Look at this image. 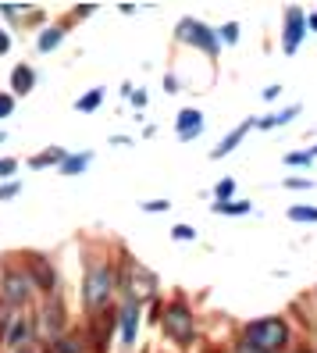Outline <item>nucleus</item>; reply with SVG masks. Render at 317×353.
Returning a JSON list of instances; mask_svg holds the SVG:
<instances>
[{
    "label": "nucleus",
    "instance_id": "nucleus-1",
    "mask_svg": "<svg viewBox=\"0 0 317 353\" xmlns=\"http://www.w3.org/2000/svg\"><path fill=\"white\" fill-rule=\"evenodd\" d=\"M289 343V328L278 318H267V321H253L246 328V346H253L257 353H278Z\"/></svg>",
    "mask_w": 317,
    "mask_h": 353
},
{
    "label": "nucleus",
    "instance_id": "nucleus-2",
    "mask_svg": "<svg viewBox=\"0 0 317 353\" xmlns=\"http://www.w3.org/2000/svg\"><path fill=\"white\" fill-rule=\"evenodd\" d=\"M111 282H114V275L108 272V268H93L90 272V279H86V289H82V300H86V307H103L108 303V296H111Z\"/></svg>",
    "mask_w": 317,
    "mask_h": 353
},
{
    "label": "nucleus",
    "instance_id": "nucleus-3",
    "mask_svg": "<svg viewBox=\"0 0 317 353\" xmlns=\"http://www.w3.org/2000/svg\"><path fill=\"white\" fill-rule=\"evenodd\" d=\"M164 328H167V336H172V339L189 343V339H193V314H189V310H185L182 303L167 307V314H164Z\"/></svg>",
    "mask_w": 317,
    "mask_h": 353
},
{
    "label": "nucleus",
    "instance_id": "nucleus-4",
    "mask_svg": "<svg viewBox=\"0 0 317 353\" xmlns=\"http://www.w3.org/2000/svg\"><path fill=\"white\" fill-rule=\"evenodd\" d=\"M178 36H182V39H189V43H196V47H203L207 54H218V39L210 36L203 26H196V22H182Z\"/></svg>",
    "mask_w": 317,
    "mask_h": 353
},
{
    "label": "nucleus",
    "instance_id": "nucleus-5",
    "mask_svg": "<svg viewBox=\"0 0 317 353\" xmlns=\"http://www.w3.org/2000/svg\"><path fill=\"white\" fill-rule=\"evenodd\" d=\"M29 279L25 275H8L4 279V300L11 303V307H22V303H29Z\"/></svg>",
    "mask_w": 317,
    "mask_h": 353
},
{
    "label": "nucleus",
    "instance_id": "nucleus-6",
    "mask_svg": "<svg viewBox=\"0 0 317 353\" xmlns=\"http://www.w3.org/2000/svg\"><path fill=\"white\" fill-rule=\"evenodd\" d=\"M29 339H32V321L18 314V318L11 321V328H8V339H4V343H8V346H18V350H22V346H25Z\"/></svg>",
    "mask_w": 317,
    "mask_h": 353
},
{
    "label": "nucleus",
    "instance_id": "nucleus-7",
    "mask_svg": "<svg viewBox=\"0 0 317 353\" xmlns=\"http://www.w3.org/2000/svg\"><path fill=\"white\" fill-rule=\"evenodd\" d=\"M132 296H136V300L154 296V275L143 272V268H132Z\"/></svg>",
    "mask_w": 317,
    "mask_h": 353
},
{
    "label": "nucleus",
    "instance_id": "nucleus-8",
    "mask_svg": "<svg viewBox=\"0 0 317 353\" xmlns=\"http://www.w3.org/2000/svg\"><path fill=\"white\" fill-rule=\"evenodd\" d=\"M32 275H36V282H39V289H50L57 285V275H54V268L43 261V257H32Z\"/></svg>",
    "mask_w": 317,
    "mask_h": 353
},
{
    "label": "nucleus",
    "instance_id": "nucleus-9",
    "mask_svg": "<svg viewBox=\"0 0 317 353\" xmlns=\"http://www.w3.org/2000/svg\"><path fill=\"white\" fill-rule=\"evenodd\" d=\"M32 82H36V72H32L29 65H18V68H14V75H11L14 93H29V90H32Z\"/></svg>",
    "mask_w": 317,
    "mask_h": 353
},
{
    "label": "nucleus",
    "instance_id": "nucleus-10",
    "mask_svg": "<svg viewBox=\"0 0 317 353\" xmlns=\"http://www.w3.org/2000/svg\"><path fill=\"white\" fill-rule=\"evenodd\" d=\"M300 36H303V18L292 11V14H289V29H285V50L300 47Z\"/></svg>",
    "mask_w": 317,
    "mask_h": 353
},
{
    "label": "nucleus",
    "instance_id": "nucleus-11",
    "mask_svg": "<svg viewBox=\"0 0 317 353\" xmlns=\"http://www.w3.org/2000/svg\"><path fill=\"white\" fill-rule=\"evenodd\" d=\"M136 318H139L136 307H125V310H121V339H125V343L136 339Z\"/></svg>",
    "mask_w": 317,
    "mask_h": 353
},
{
    "label": "nucleus",
    "instance_id": "nucleus-12",
    "mask_svg": "<svg viewBox=\"0 0 317 353\" xmlns=\"http://www.w3.org/2000/svg\"><path fill=\"white\" fill-rule=\"evenodd\" d=\"M196 129H200V114H196V111H182V118H178V136L189 139Z\"/></svg>",
    "mask_w": 317,
    "mask_h": 353
},
{
    "label": "nucleus",
    "instance_id": "nucleus-13",
    "mask_svg": "<svg viewBox=\"0 0 317 353\" xmlns=\"http://www.w3.org/2000/svg\"><path fill=\"white\" fill-rule=\"evenodd\" d=\"M86 164H90V154H75V157H65V161H61V172H65V175H79L82 168H86Z\"/></svg>",
    "mask_w": 317,
    "mask_h": 353
},
{
    "label": "nucleus",
    "instance_id": "nucleus-14",
    "mask_svg": "<svg viewBox=\"0 0 317 353\" xmlns=\"http://www.w3.org/2000/svg\"><path fill=\"white\" fill-rule=\"evenodd\" d=\"M61 325H65V318H61V307H47L43 310V332H61Z\"/></svg>",
    "mask_w": 317,
    "mask_h": 353
},
{
    "label": "nucleus",
    "instance_id": "nucleus-15",
    "mask_svg": "<svg viewBox=\"0 0 317 353\" xmlns=\"http://www.w3.org/2000/svg\"><path fill=\"white\" fill-rule=\"evenodd\" d=\"M61 36H65V29H47L43 36H39V50H50L61 43Z\"/></svg>",
    "mask_w": 317,
    "mask_h": 353
},
{
    "label": "nucleus",
    "instance_id": "nucleus-16",
    "mask_svg": "<svg viewBox=\"0 0 317 353\" xmlns=\"http://www.w3.org/2000/svg\"><path fill=\"white\" fill-rule=\"evenodd\" d=\"M54 161H65V154H61V150H47V154H36L29 164H32V168H43V164H54Z\"/></svg>",
    "mask_w": 317,
    "mask_h": 353
},
{
    "label": "nucleus",
    "instance_id": "nucleus-17",
    "mask_svg": "<svg viewBox=\"0 0 317 353\" xmlns=\"http://www.w3.org/2000/svg\"><path fill=\"white\" fill-rule=\"evenodd\" d=\"M96 103H100V90H93V93H86V97H82V100L75 103V108H79V111H93V108H96Z\"/></svg>",
    "mask_w": 317,
    "mask_h": 353
},
{
    "label": "nucleus",
    "instance_id": "nucleus-18",
    "mask_svg": "<svg viewBox=\"0 0 317 353\" xmlns=\"http://www.w3.org/2000/svg\"><path fill=\"white\" fill-rule=\"evenodd\" d=\"M296 221H317V211H310V207H292L289 211Z\"/></svg>",
    "mask_w": 317,
    "mask_h": 353
},
{
    "label": "nucleus",
    "instance_id": "nucleus-19",
    "mask_svg": "<svg viewBox=\"0 0 317 353\" xmlns=\"http://www.w3.org/2000/svg\"><path fill=\"white\" fill-rule=\"evenodd\" d=\"M239 139H243V129H239V132H232V136H228V139L221 143V147L214 150V157H221V154H228V150H232V147H236V143H239Z\"/></svg>",
    "mask_w": 317,
    "mask_h": 353
},
{
    "label": "nucleus",
    "instance_id": "nucleus-20",
    "mask_svg": "<svg viewBox=\"0 0 317 353\" xmlns=\"http://www.w3.org/2000/svg\"><path fill=\"white\" fill-rule=\"evenodd\" d=\"M11 321H14V318L8 314L4 307H0V339H8V325H11Z\"/></svg>",
    "mask_w": 317,
    "mask_h": 353
},
{
    "label": "nucleus",
    "instance_id": "nucleus-21",
    "mask_svg": "<svg viewBox=\"0 0 317 353\" xmlns=\"http://www.w3.org/2000/svg\"><path fill=\"white\" fill-rule=\"evenodd\" d=\"M11 108H14V100H11L8 93H0V118H8V114H11Z\"/></svg>",
    "mask_w": 317,
    "mask_h": 353
},
{
    "label": "nucleus",
    "instance_id": "nucleus-22",
    "mask_svg": "<svg viewBox=\"0 0 317 353\" xmlns=\"http://www.w3.org/2000/svg\"><path fill=\"white\" fill-rule=\"evenodd\" d=\"M14 168H18V164H14L11 157H4V161H0V179H8V175H14Z\"/></svg>",
    "mask_w": 317,
    "mask_h": 353
},
{
    "label": "nucleus",
    "instance_id": "nucleus-23",
    "mask_svg": "<svg viewBox=\"0 0 317 353\" xmlns=\"http://www.w3.org/2000/svg\"><path fill=\"white\" fill-rule=\"evenodd\" d=\"M18 190H22V185H18V182H11V185H4V190H0V200H11Z\"/></svg>",
    "mask_w": 317,
    "mask_h": 353
},
{
    "label": "nucleus",
    "instance_id": "nucleus-24",
    "mask_svg": "<svg viewBox=\"0 0 317 353\" xmlns=\"http://www.w3.org/2000/svg\"><path fill=\"white\" fill-rule=\"evenodd\" d=\"M175 239H193V228H189V225H178V228H175Z\"/></svg>",
    "mask_w": 317,
    "mask_h": 353
},
{
    "label": "nucleus",
    "instance_id": "nucleus-25",
    "mask_svg": "<svg viewBox=\"0 0 317 353\" xmlns=\"http://www.w3.org/2000/svg\"><path fill=\"white\" fill-rule=\"evenodd\" d=\"M221 36H225V39H239V26H225Z\"/></svg>",
    "mask_w": 317,
    "mask_h": 353
},
{
    "label": "nucleus",
    "instance_id": "nucleus-26",
    "mask_svg": "<svg viewBox=\"0 0 317 353\" xmlns=\"http://www.w3.org/2000/svg\"><path fill=\"white\" fill-rule=\"evenodd\" d=\"M61 353H79V346L72 339H65V343H61Z\"/></svg>",
    "mask_w": 317,
    "mask_h": 353
},
{
    "label": "nucleus",
    "instance_id": "nucleus-27",
    "mask_svg": "<svg viewBox=\"0 0 317 353\" xmlns=\"http://www.w3.org/2000/svg\"><path fill=\"white\" fill-rule=\"evenodd\" d=\"M228 193H232V182H228V179H225V182H221V185H218V196H228Z\"/></svg>",
    "mask_w": 317,
    "mask_h": 353
},
{
    "label": "nucleus",
    "instance_id": "nucleus-28",
    "mask_svg": "<svg viewBox=\"0 0 317 353\" xmlns=\"http://www.w3.org/2000/svg\"><path fill=\"white\" fill-rule=\"evenodd\" d=\"M8 47H11V39H8V36H4V32H0V54H4V50H8Z\"/></svg>",
    "mask_w": 317,
    "mask_h": 353
},
{
    "label": "nucleus",
    "instance_id": "nucleus-29",
    "mask_svg": "<svg viewBox=\"0 0 317 353\" xmlns=\"http://www.w3.org/2000/svg\"><path fill=\"white\" fill-rule=\"evenodd\" d=\"M243 353H257V350H253V346H243Z\"/></svg>",
    "mask_w": 317,
    "mask_h": 353
}]
</instances>
